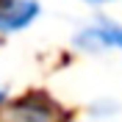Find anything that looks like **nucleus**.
Segmentation results:
<instances>
[{
	"label": "nucleus",
	"instance_id": "nucleus-1",
	"mask_svg": "<svg viewBox=\"0 0 122 122\" xmlns=\"http://www.w3.org/2000/svg\"><path fill=\"white\" fill-rule=\"evenodd\" d=\"M75 47L86 53H100V50H119L122 53V25L100 20L94 25H86L83 30L75 33Z\"/></svg>",
	"mask_w": 122,
	"mask_h": 122
},
{
	"label": "nucleus",
	"instance_id": "nucleus-2",
	"mask_svg": "<svg viewBox=\"0 0 122 122\" xmlns=\"http://www.w3.org/2000/svg\"><path fill=\"white\" fill-rule=\"evenodd\" d=\"M58 119V108L45 97H25L8 108L0 117V122H56Z\"/></svg>",
	"mask_w": 122,
	"mask_h": 122
},
{
	"label": "nucleus",
	"instance_id": "nucleus-3",
	"mask_svg": "<svg viewBox=\"0 0 122 122\" xmlns=\"http://www.w3.org/2000/svg\"><path fill=\"white\" fill-rule=\"evenodd\" d=\"M39 17L36 0H0V33L25 30Z\"/></svg>",
	"mask_w": 122,
	"mask_h": 122
},
{
	"label": "nucleus",
	"instance_id": "nucleus-4",
	"mask_svg": "<svg viewBox=\"0 0 122 122\" xmlns=\"http://www.w3.org/2000/svg\"><path fill=\"white\" fill-rule=\"evenodd\" d=\"M6 103V89H0V106Z\"/></svg>",
	"mask_w": 122,
	"mask_h": 122
},
{
	"label": "nucleus",
	"instance_id": "nucleus-5",
	"mask_svg": "<svg viewBox=\"0 0 122 122\" xmlns=\"http://www.w3.org/2000/svg\"><path fill=\"white\" fill-rule=\"evenodd\" d=\"M86 3H111V0H86Z\"/></svg>",
	"mask_w": 122,
	"mask_h": 122
}]
</instances>
